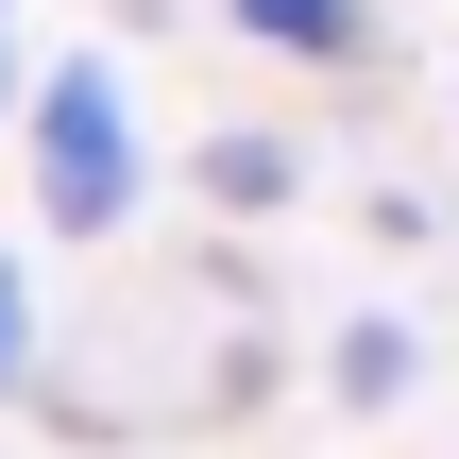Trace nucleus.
I'll use <instances>...</instances> for the list:
<instances>
[{
	"instance_id": "nucleus-1",
	"label": "nucleus",
	"mask_w": 459,
	"mask_h": 459,
	"mask_svg": "<svg viewBox=\"0 0 459 459\" xmlns=\"http://www.w3.org/2000/svg\"><path fill=\"white\" fill-rule=\"evenodd\" d=\"M17 136H34V221H51V238H119V221H136L153 153H136V102H119V68H102V51L34 68Z\"/></svg>"
},
{
	"instance_id": "nucleus-2",
	"label": "nucleus",
	"mask_w": 459,
	"mask_h": 459,
	"mask_svg": "<svg viewBox=\"0 0 459 459\" xmlns=\"http://www.w3.org/2000/svg\"><path fill=\"white\" fill-rule=\"evenodd\" d=\"M238 34H273V51H307V68H358V51H375L358 0H238Z\"/></svg>"
},
{
	"instance_id": "nucleus-3",
	"label": "nucleus",
	"mask_w": 459,
	"mask_h": 459,
	"mask_svg": "<svg viewBox=\"0 0 459 459\" xmlns=\"http://www.w3.org/2000/svg\"><path fill=\"white\" fill-rule=\"evenodd\" d=\"M204 204H238V221L290 204V153H273V136H204Z\"/></svg>"
},
{
	"instance_id": "nucleus-4",
	"label": "nucleus",
	"mask_w": 459,
	"mask_h": 459,
	"mask_svg": "<svg viewBox=\"0 0 459 459\" xmlns=\"http://www.w3.org/2000/svg\"><path fill=\"white\" fill-rule=\"evenodd\" d=\"M341 392L392 409V392H409V324H358V341H341Z\"/></svg>"
},
{
	"instance_id": "nucleus-5",
	"label": "nucleus",
	"mask_w": 459,
	"mask_h": 459,
	"mask_svg": "<svg viewBox=\"0 0 459 459\" xmlns=\"http://www.w3.org/2000/svg\"><path fill=\"white\" fill-rule=\"evenodd\" d=\"M17 375H34V273L0 255V392H17Z\"/></svg>"
}]
</instances>
